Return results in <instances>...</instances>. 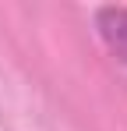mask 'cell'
Returning a JSON list of instances; mask_svg holds the SVG:
<instances>
[{
  "label": "cell",
  "mask_w": 127,
  "mask_h": 131,
  "mask_svg": "<svg viewBox=\"0 0 127 131\" xmlns=\"http://www.w3.org/2000/svg\"><path fill=\"white\" fill-rule=\"evenodd\" d=\"M99 36L106 39V46L127 64V7H103L95 14Z\"/></svg>",
  "instance_id": "6da1fadb"
}]
</instances>
